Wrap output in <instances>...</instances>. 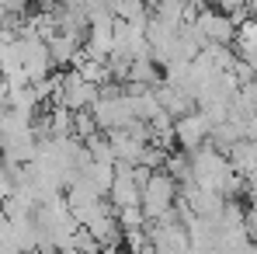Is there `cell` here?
Instances as JSON below:
<instances>
[{
	"mask_svg": "<svg viewBox=\"0 0 257 254\" xmlns=\"http://www.w3.org/2000/svg\"><path fill=\"white\" fill-rule=\"evenodd\" d=\"M160 80H164L160 66H157L150 56H143V59H132L128 77H125V87H150V91H157V84H160Z\"/></svg>",
	"mask_w": 257,
	"mask_h": 254,
	"instance_id": "obj_13",
	"label": "cell"
},
{
	"mask_svg": "<svg viewBox=\"0 0 257 254\" xmlns=\"http://www.w3.org/2000/svg\"><path fill=\"white\" fill-rule=\"evenodd\" d=\"M90 115H94V122H97L101 132H118L128 122H136L132 98H128L125 87H118V84H104L97 91V101L90 105Z\"/></svg>",
	"mask_w": 257,
	"mask_h": 254,
	"instance_id": "obj_2",
	"label": "cell"
},
{
	"mask_svg": "<svg viewBox=\"0 0 257 254\" xmlns=\"http://www.w3.org/2000/svg\"><path fill=\"white\" fill-rule=\"evenodd\" d=\"M177 199L195 212V216H205V219H215V216L222 212V206H226V199H222L219 192L202 188V185H195V181H184V185L177 188Z\"/></svg>",
	"mask_w": 257,
	"mask_h": 254,
	"instance_id": "obj_8",
	"label": "cell"
},
{
	"mask_svg": "<svg viewBox=\"0 0 257 254\" xmlns=\"http://www.w3.org/2000/svg\"><path fill=\"white\" fill-rule=\"evenodd\" d=\"M108 143H111V153H115V164H125V167H143V157L150 150L146 139L132 136L128 129H118V132H108Z\"/></svg>",
	"mask_w": 257,
	"mask_h": 254,
	"instance_id": "obj_10",
	"label": "cell"
},
{
	"mask_svg": "<svg viewBox=\"0 0 257 254\" xmlns=\"http://www.w3.org/2000/svg\"><path fill=\"white\" fill-rule=\"evenodd\" d=\"M177 206V181H174L167 171H153L146 178V185L139 188V209L146 216V223H157V219H167Z\"/></svg>",
	"mask_w": 257,
	"mask_h": 254,
	"instance_id": "obj_3",
	"label": "cell"
},
{
	"mask_svg": "<svg viewBox=\"0 0 257 254\" xmlns=\"http://www.w3.org/2000/svg\"><path fill=\"white\" fill-rule=\"evenodd\" d=\"M153 94H157L160 112H164V115H171L174 122H177V119H184V115H191V112H198V101H195L188 91H181V87L167 84V80H160Z\"/></svg>",
	"mask_w": 257,
	"mask_h": 254,
	"instance_id": "obj_11",
	"label": "cell"
},
{
	"mask_svg": "<svg viewBox=\"0 0 257 254\" xmlns=\"http://www.w3.org/2000/svg\"><path fill=\"white\" fill-rule=\"evenodd\" d=\"M240 139H243V132L233 126V122H219V126H212V132H209V146L219 150V153H229Z\"/></svg>",
	"mask_w": 257,
	"mask_h": 254,
	"instance_id": "obj_14",
	"label": "cell"
},
{
	"mask_svg": "<svg viewBox=\"0 0 257 254\" xmlns=\"http://www.w3.org/2000/svg\"><path fill=\"white\" fill-rule=\"evenodd\" d=\"M0 254H21V251H18L14 244H0Z\"/></svg>",
	"mask_w": 257,
	"mask_h": 254,
	"instance_id": "obj_15",
	"label": "cell"
},
{
	"mask_svg": "<svg viewBox=\"0 0 257 254\" xmlns=\"http://www.w3.org/2000/svg\"><path fill=\"white\" fill-rule=\"evenodd\" d=\"M35 153H39L35 119L18 115V112H4L0 115V164L25 167V164L35 160Z\"/></svg>",
	"mask_w": 257,
	"mask_h": 254,
	"instance_id": "obj_1",
	"label": "cell"
},
{
	"mask_svg": "<svg viewBox=\"0 0 257 254\" xmlns=\"http://www.w3.org/2000/svg\"><path fill=\"white\" fill-rule=\"evenodd\" d=\"M97 91L90 80H84L77 70H63L52 77V105L56 108H66V112H90V105L97 101Z\"/></svg>",
	"mask_w": 257,
	"mask_h": 254,
	"instance_id": "obj_4",
	"label": "cell"
},
{
	"mask_svg": "<svg viewBox=\"0 0 257 254\" xmlns=\"http://www.w3.org/2000/svg\"><path fill=\"white\" fill-rule=\"evenodd\" d=\"M209 132H212L209 119L202 112H191V115H184V119L174 122V143H177V150L195 153V150H202L209 143Z\"/></svg>",
	"mask_w": 257,
	"mask_h": 254,
	"instance_id": "obj_7",
	"label": "cell"
},
{
	"mask_svg": "<svg viewBox=\"0 0 257 254\" xmlns=\"http://www.w3.org/2000/svg\"><path fill=\"white\" fill-rule=\"evenodd\" d=\"M45 45H49L52 66H70V63H77L84 39H77V35H66V32H52V35L45 39Z\"/></svg>",
	"mask_w": 257,
	"mask_h": 254,
	"instance_id": "obj_12",
	"label": "cell"
},
{
	"mask_svg": "<svg viewBox=\"0 0 257 254\" xmlns=\"http://www.w3.org/2000/svg\"><path fill=\"white\" fill-rule=\"evenodd\" d=\"M139 181H136V167H125V164H115V181L108 188V202L111 209L122 212V209H136L139 206Z\"/></svg>",
	"mask_w": 257,
	"mask_h": 254,
	"instance_id": "obj_9",
	"label": "cell"
},
{
	"mask_svg": "<svg viewBox=\"0 0 257 254\" xmlns=\"http://www.w3.org/2000/svg\"><path fill=\"white\" fill-rule=\"evenodd\" d=\"M191 21H195L198 35L205 39V45H233L236 42V21L229 14L215 11V7H202Z\"/></svg>",
	"mask_w": 257,
	"mask_h": 254,
	"instance_id": "obj_6",
	"label": "cell"
},
{
	"mask_svg": "<svg viewBox=\"0 0 257 254\" xmlns=\"http://www.w3.org/2000/svg\"><path fill=\"white\" fill-rule=\"evenodd\" d=\"M146 233H150V244L153 254H188L191 251V240H188V226L174 219V212L167 219H157V223H146Z\"/></svg>",
	"mask_w": 257,
	"mask_h": 254,
	"instance_id": "obj_5",
	"label": "cell"
},
{
	"mask_svg": "<svg viewBox=\"0 0 257 254\" xmlns=\"http://www.w3.org/2000/svg\"><path fill=\"white\" fill-rule=\"evenodd\" d=\"M0 84H4V66H0Z\"/></svg>",
	"mask_w": 257,
	"mask_h": 254,
	"instance_id": "obj_16",
	"label": "cell"
}]
</instances>
